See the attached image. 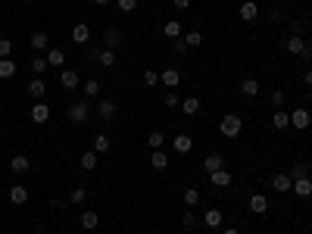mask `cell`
I'll list each match as a JSON object with an SVG mask.
<instances>
[{
  "instance_id": "836d02e7",
  "label": "cell",
  "mask_w": 312,
  "mask_h": 234,
  "mask_svg": "<svg viewBox=\"0 0 312 234\" xmlns=\"http://www.w3.org/2000/svg\"><path fill=\"white\" fill-rule=\"evenodd\" d=\"M85 97H100V82H97V78H88V82H85Z\"/></svg>"
},
{
  "instance_id": "484cf974",
  "label": "cell",
  "mask_w": 312,
  "mask_h": 234,
  "mask_svg": "<svg viewBox=\"0 0 312 234\" xmlns=\"http://www.w3.org/2000/svg\"><path fill=\"white\" fill-rule=\"evenodd\" d=\"M97 225H100V216H97L94 209H85V212H82V228H88V231H94Z\"/></svg>"
},
{
  "instance_id": "7dc6e473",
  "label": "cell",
  "mask_w": 312,
  "mask_h": 234,
  "mask_svg": "<svg viewBox=\"0 0 312 234\" xmlns=\"http://www.w3.org/2000/svg\"><path fill=\"white\" fill-rule=\"evenodd\" d=\"M172 50H175V53H184V50H187V44H184V37H175V44H172Z\"/></svg>"
},
{
  "instance_id": "44dd1931",
  "label": "cell",
  "mask_w": 312,
  "mask_h": 234,
  "mask_svg": "<svg viewBox=\"0 0 312 234\" xmlns=\"http://www.w3.org/2000/svg\"><path fill=\"white\" fill-rule=\"evenodd\" d=\"M47 47H50L47 31H34V34H31V50H47Z\"/></svg>"
},
{
  "instance_id": "f907efd6",
  "label": "cell",
  "mask_w": 312,
  "mask_h": 234,
  "mask_svg": "<svg viewBox=\"0 0 312 234\" xmlns=\"http://www.w3.org/2000/svg\"><path fill=\"white\" fill-rule=\"evenodd\" d=\"M303 85H306V88H312V69H306V75H303Z\"/></svg>"
},
{
  "instance_id": "2e32d148",
  "label": "cell",
  "mask_w": 312,
  "mask_h": 234,
  "mask_svg": "<svg viewBox=\"0 0 312 234\" xmlns=\"http://www.w3.org/2000/svg\"><path fill=\"white\" fill-rule=\"evenodd\" d=\"M203 169L212 175V172H219V169H225V156L222 153H209L206 160H203Z\"/></svg>"
},
{
  "instance_id": "5bb4252c",
  "label": "cell",
  "mask_w": 312,
  "mask_h": 234,
  "mask_svg": "<svg viewBox=\"0 0 312 234\" xmlns=\"http://www.w3.org/2000/svg\"><path fill=\"white\" fill-rule=\"evenodd\" d=\"M7 197H10V203L22 206V203H28V187H25V184H13V187H10V193H7Z\"/></svg>"
},
{
  "instance_id": "681fc988",
  "label": "cell",
  "mask_w": 312,
  "mask_h": 234,
  "mask_svg": "<svg viewBox=\"0 0 312 234\" xmlns=\"http://www.w3.org/2000/svg\"><path fill=\"white\" fill-rule=\"evenodd\" d=\"M172 4H175V10H187V7H190V0H172Z\"/></svg>"
},
{
  "instance_id": "83f0119b",
  "label": "cell",
  "mask_w": 312,
  "mask_h": 234,
  "mask_svg": "<svg viewBox=\"0 0 312 234\" xmlns=\"http://www.w3.org/2000/svg\"><path fill=\"white\" fill-rule=\"evenodd\" d=\"M91 144H94V153H97V156H100V153H109V147H112V141H109L106 134H97Z\"/></svg>"
},
{
  "instance_id": "7402d4cb",
  "label": "cell",
  "mask_w": 312,
  "mask_h": 234,
  "mask_svg": "<svg viewBox=\"0 0 312 234\" xmlns=\"http://www.w3.org/2000/svg\"><path fill=\"white\" fill-rule=\"evenodd\" d=\"M63 63H66V50H60V47H50V50H47V66L60 69Z\"/></svg>"
},
{
  "instance_id": "8fae6325",
  "label": "cell",
  "mask_w": 312,
  "mask_h": 234,
  "mask_svg": "<svg viewBox=\"0 0 312 234\" xmlns=\"http://www.w3.org/2000/svg\"><path fill=\"white\" fill-rule=\"evenodd\" d=\"M72 41H75V44H88V41H91V28H88V22L72 25Z\"/></svg>"
},
{
  "instance_id": "d590c367",
  "label": "cell",
  "mask_w": 312,
  "mask_h": 234,
  "mask_svg": "<svg viewBox=\"0 0 312 234\" xmlns=\"http://www.w3.org/2000/svg\"><path fill=\"white\" fill-rule=\"evenodd\" d=\"M284 97H287V94L278 88V91H271V94H268V103L275 106V109H284Z\"/></svg>"
},
{
  "instance_id": "1f68e13d",
  "label": "cell",
  "mask_w": 312,
  "mask_h": 234,
  "mask_svg": "<svg viewBox=\"0 0 312 234\" xmlns=\"http://www.w3.org/2000/svg\"><path fill=\"white\" fill-rule=\"evenodd\" d=\"M206 228H222V212L219 209H206Z\"/></svg>"
},
{
  "instance_id": "ffe728a7",
  "label": "cell",
  "mask_w": 312,
  "mask_h": 234,
  "mask_svg": "<svg viewBox=\"0 0 312 234\" xmlns=\"http://www.w3.org/2000/svg\"><path fill=\"white\" fill-rule=\"evenodd\" d=\"M28 94H31V100H41L47 94V85L41 82V78H31V82H28Z\"/></svg>"
},
{
  "instance_id": "52a82bcc",
  "label": "cell",
  "mask_w": 312,
  "mask_h": 234,
  "mask_svg": "<svg viewBox=\"0 0 312 234\" xmlns=\"http://www.w3.org/2000/svg\"><path fill=\"white\" fill-rule=\"evenodd\" d=\"M78 82H82V75H78L75 69H63V72H60V85H63L66 91H75Z\"/></svg>"
},
{
  "instance_id": "9f6ffc18",
  "label": "cell",
  "mask_w": 312,
  "mask_h": 234,
  "mask_svg": "<svg viewBox=\"0 0 312 234\" xmlns=\"http://www.w3.org/2000/svg\"><path fill=\"white\" fill-rule=\"evenodd\" d=\"M178 234H181V231H178Z\"/></svg>"
},
{
  "instance_id": "60d3db41",
  "label": "cell",
  "mask_w": 312,
  "mask_h": 234,
  "mask_svg": "<svg viewBox=\"0 0 312 234\" xmlns=\"http://www.w3.org/2000/svg\"><path fill=\"white\" fill-rule=\"evenodd\" d=\"M10 53H13V41L10 37H0V60H10Z\"/></svg>"
},
{
  "instance_id": "7c38bea8",
  "label": "cell",
  "mask_w": 312,
  "mask_h": 234,
  "mask_svg": "<svg viewBox=\"0 0 312 234\" xmlns=\"http://www.w3.org/2000/svg\"><path fill=\"white\" fill-rule=\"evenodd\" d=\"M47 119H50V106H47V103H34V106H31V122H34V125H44Z\"/></svg>"
},
{
  "instance_id": "cb8c5ba5",
  "label": "cell",
  "mask_w": 312,
  "mask_h": 234,
  "mask_svg": "<svg viewBox=\"0 0 312 234\" xmlns=\"http://www.w3.org/2000/svg\"><path fill=\"white\" fill-rule=\"evenodd\" d=\"M181 112H184V115H197V112H200V100H197V97H184V100H181Z\"/></svg>"
},
{
  "instance_id": "7bdbcfd3",
  "label": "cell",
  "mask_w": 312,
  "mask_h": 234,
  "mask_svg": "<svg viewBox=\"0 0 312 234\" xmlns=\"http://www.w3.org/2000/svg\"><path fill=\"white\" fill-rule=\"evenodd\" d=\"M181 225H184V228H197V216H193V212L187 209V212L181 216Z\"/></svg>"
},
{
  "instance_id": "277c9868",
  "label": "cell",
  "mask_w": 312,
  "mask_h": 234,
  "mask_svg": "<svg viewBox=\"0 0 312 234\" xmlns=\"http://www.w3.org/2000/svg\"><path fill=\"white\" fill-rule=\"evenodd\" d=\"M10 172L13 175H28L31 172V160H28V156H22V153H16L13 160H10Z\"/></svg>"
},
{
  "instance_id": "f1b7e54d",
  "label": "cell",
  "mask_w": 312,
  "mask_h": 234,
  "mask_svg": "<svg viewBox=\"0 0 312 234\" xmlns=\"http://www.w3.org/2000/svg\"><path fill=\"white\" fill-rule=\"evenodd\" d=\"M163 34H166V37H172V41H175V37H181V22H178V19H169V22H166V28H163Z\"/></svg>"
},
{
  "instance_id": "30bf717a",
  "label": "cell",
  "mask_w": 312,
  "mask_h": 234,
  "mask_svg": "<svg viewBox=\"0 0 312 234\" xmlns=\"http://www.w3.org/2000/svg\"><path fill=\"white\" fill-rule=\"evenodd\" d=\"M271 187H275L278 193H287V190H294V178L287 172H278L275 178H271Z\"/></svg>"
},
{
  "instance_id": "9a60e30c",
  "label": "cell",
  "mask_w": 312,
  "mask_h": 234,
  "mask_svg": "<svg viewBox=\"0 0 312 234\" xmlns=\"http://www.w3.org/2000/svg\"><path fill=\"white\" fill-rule=\"evenodd\" d=\"M290 193H297V197H312V178L306 175V178H294V190Z\"/></svg>"
},
{
  "instance_id": "ab89813d",
  "label": "cell",
  "mask_w": 312,
  "mask_h": 234,
  "mask_svg": "<svg viewBox=\"0 0 312 234\" xmlns=\"http://www.w3.org/2000/svg\"><path fill=\"white\" fill-rule=\"evenodd\" d=\"M88 200V190L85 187H75L72 193H69V203H85Z\"/></svg>"
},
{
  "instance_id": "9c48e42d",
  "label": "cell",
  "mask_w": 312,
  "mask_h": 234,
  "mask_svg": "<svg viewBox=\"0 0 312 234\" xmlns=\"http://www.w3.org/2000/svg\"><path fill=\"white\" fill-rule=\"evenodd\" d=\"M172 150L181 153V156L190 153V150H193V138H190V134H175V138H172Z\"/></svg>"
},
{
  "instance_id": "e0dca14e",
  "label": "cell",
  "mask_w": 312,
  "mask_h": 234,
  "mask_svg": "<svg viewBox=\"0 0 312 234\" xmlns=\"http://www.w3.org/2000/svg\"><path fill=\"white\" fill-rule=\"evenodd\" d=\"M103 44H106V50H115L122 44V31L119 28H106V34H103Z\"/></svg>"
},
{
  "instance_id": "4dcf8cb0",
  "label": "cell",
  "mask_w": 312,
  "mask_h": 234,
  "mask_svg": "<svg viewBox=\"0 0 312 234\" xmlns=\"http://www.w3.org/2000/svg\"><path fill=\"white\" fill-rule=\"evenodd\" d=\"M147 144H150V150H163V144H166L163 131H150V134H147Z\"/></svg>"
},
{
  "instance_id": "c3c4849f",
  "label": "cell",
  "mask_w": 312,
  "mask_h": 234,
  "mask_svg": "<svg viewBox=\"0 0 312 234\" xmlns=\"http://www.w3.org/2000/svg\"><path fill=\"white\" fill-rule=\"evenodd\" d=\"M50 206H53V209H66V206H69V197H56Z\"/></svg>"
},
{
  "instance_id": "603a6c76",
  "label": "cell",
  "mask_w": 312,
  "mask_h": 234,
  "mask_svg": "<svg viewBox=\"0 0 312 234\" xmlns=\"http://www.w3.org/2000/svg\"><path fill=\"white\" fill-rule=\"evenodd\" d=\"M209 178H212V187H231V172H228V169H219V172H212Z\"/></svg>"
},
{
  "instance_id": "ee69618b",
  "label": "cell",
  "mask_w": 312,
  "mask_h": 234,
  "mask_svg": "<svg viewBox=\"0 0 312 234\" xmlns=\"http://www.w3.org/2000/svg\"><path fill=\"white\" fill-rule=\"evenodd\" d=\"M290 37H303V22H300V19L290 22Z\"/></svg>"
},
{
  "instance_id": "8992f818",
  "label": "cell",
  "mask_w": 312,
  "mask_h": 234,
  "mask_svg": "<svg viewBox=\"0 0 312 234\" xmlns=\"http://www.w3.org/2000/svg\"><path fill=\"white\" fill-rule=\"evenodd\" d=\"M115 112H119V106H115V100H100L97 103V115H100V119H106V122H112L115 119Z\"/></svg>"
},
{
  "instance_id": "4fadbf2b",
  "label": "cell",
  "mask_w": 312,
  "mask_h": 234,
  "mask_svg": "<svg viewBox=\"0 0 312 234\" xmlns=\"http://www.w3.org/2000/svg\"><path fill=\"white\" fill-rule=\"evenodd\" d=\"M150 166H153L156 172H166V169H169V153H166V150H153V153H150Z\"/></svg>"
},
{
  "instance_id": "816d5d0a",
  "label": "cell",
  "mask_w": 312,
  "mask_h": 234,
  "mask_svg": "<svg viewBox=\"0 0 312 234\" xmlns=\"http://www.w3.org/2000/svg\"><path fill=\"white\" fill-rule=\"evenodd\" d=\"M222 234H241V231H238V228H225Z\"/></svg>"
},
{
  "instance_id": "f5cc1de1",
  "label": "cell",
  "mask_w": 312,
  "mask_h": 234,
  "mask_svg": "<svg viewBox=\"0 0 312 234\" xmlns=\"http://www.w3.org/2000/svg\"><path fill=\"white\" fill-rule=\"evenodd\" d=\"M94 4H97V7H106V4H109V0H94Z\"/></svg>"
},
{
  "instance_id": "f546056e",
  "label": "cell",
  "mask_w": 312,
  "mask_h": 234,
  "mask_svg": "<svg viewBox=\"0 0 312 234\" xmlns=\"http://www.w3.org/2000/svg\"><path fill=\"white\" fill-rule=\"evenodd\" d=\"M97 63H100L103 69H112V66H115V50H106V47H103L100 56H97Z\"/></svg>"
},
{
  "instance_id": "f35d334b",
  "label": "cell",
  "mask_w": 312,
  "mask_h": 234,
  "mask_svg": "<svg viewBox=\"0 0 312 234\" xmlns=\"http://www.w3.org/2000/svg\"><path fill=\"white\" fill-rule=\"evenodd\" d=\"M31 72H34V75L47 72V56H34V60H31Z\"/></svg>"
},
{
  "instance_id": "6da1fadb",
  "label": "cell",
  "mask_w": 312,
  "mask_h": 234,
  "mask_svg": "<svg viewBox=\"0 0 312 234\" xmlns=\"http://www.w3.org/2000/svg\"><path fill=\"white\" fill-rule=\"evenodd\" d=\"M219 131L225 134V138H241V131H244V119L241 115H234V112H228V115H222V122H219Z\"/></svg>"
},
{
  "instance_id": "d6986e66",
  "label": "cell",
  "mask_w": 312,
  "mask_h": 234,
  "mask_svg": "<svg viewBox=\"0 0 312 234\" xmlns=\"http://www.w3.org/2000/svg\"><path fill=\"white\" fill-rule=\"evenodd\" d=\"M241 19H244V22H256V19H259V7L253 4V0L241 4Z\"/></svg>"
},
{
  "instance_id": "74e56055",
  "label": "cell",
  "mask_w": 312,
  "mask_h": 234,
  "mask_svg": "<svg viewBox=\"0 0 312 234\" xmlns=\"http://www.w3.org/2000/svg\"><path fill=\"white\" fill-rule=\"evenodd\" d=\"M156 82H160V72H156V69H144V85L156 88Z\"/></svg>"
},
{
  "instance_id": "5b68a950",
  "label": "cell",
  "mask_w": 312,
  "mask_h": 234,
  "mask_svg": "<svg viewBox=\"0 0 312 234\" xmlns=\"http://www.w3.org/2000/svg\"><path fill=\"white\" fill-rule=\"evenodd\" d=\"M250 212L253 216H265L268 212V197H265V193H250Z\"/></svg>"
},
{
  "instance_id": "e575fe53",
  "label": "cell",
  "mask_w": 312,
  "mask_h": 234,
  "mask_svg": "<svg viewBox=\"0 0 312 234\" xmlns=\"http://www.w3.org/2000/svg\"><path fill=\"white\" fill-rule=\"evenodd\" d=\"M184 44H187V50H190V47H200V44H203V34H200V31H187V34H184Z\"/></svg>"
},
{
  "instance_id": "ac0fdd59",
  "label": "cell",
  "mask_w": 312,
  "mask_h": 234,
  "mask_svg": "<svg viewBox=\"0 0 312 234\" xmlns=\"http://www.w3.org/2000/svg\"><path fill=\"white\" fill-rule=\"evenodd\" d=\"M271 128H278V131L290 128V112H284V109H275V115H271Z\"/></svg>"
},
{
  "instance_id": "3957f363",
  "label": "cell",
  "mask_w": 312,
  "mask_h": 234,
  "mask_svg": "<svg viewBox=\"0 0 312 234\" xmlns=\"http://www.w3.org/2000/svg\"><path fill=\"white\" fill-rule=\"evenodd\" d=\"M309 125H312V115H309V109H294V112H290V128L306 131Z\"/></svg>"
},
{
  "instance_id": "d6a6232c",
  "label": "cell",
  "mask_w": 312,
  "mask_h": 234,
  "mask_svg": "<svg viewBox=\"0 0 312 234\" xmlns=\"http://www.w3.org/2000/svg\"><path fill=\"white\" fill-rule=\"evenodd\" d=\"M19 69H16V63L13 60H0V78H13Z\"/></svg>"
},
{
  "instance_id": "ba28073f",
  "label": "cell",
  "mask_w": 312,
  "mask_h": 234,
  "mask_svg": "<svg viewBox=\"0 0 312 234\" xmlns=\"http://www.w3.org/2000/svg\"><path fill=\"white\" fill-rule=\"evenodd\" d=\"M160 82H163L169 91H175V88L181 85V72H178V69H163V72H160Z\"/></svg>"
},
{
  "instance_id": "db71d44e",
  "label": "cell",
  "mask_w": 312,
  "mask_h": 234,
  "mask_svg": "<svg viewBox=\"0 0 312 234\" xmlns=\"http://www.w3.org/2000/svg\"><path fill=\"white\" fill-rule=\"evenodd\" d=\"M34 234H47V228H34Z\"/></svg>"
},
{
  "instance_id": "f6af8a7d",
  "label": "cell",
  "mask_w": 312,
  "mask_h": 234,
  "mask_svg": "<svg viewBox=\"0 0 312 234\" xmlns=\"http://www.w3.org/2000/svg\"><path fill=\"white\" fill-rule=\"evenodd\" d=\"M163 103H166V106H178V103H181V97H178L175 91H169V94L163 97Z\"/></svg>"
},
{
  "instance_id": "7a4b0ae2",
  "label": "cell",
  "mask_w": 312,
  "mask_h": 234,
  "mask_svg": "<svg viewBox=\"0 0 312 234\" xmlns=\"http://www.w3.org/2000/svg\"><path fill=\"white\" fill-rule=\"evenodd\" d=\"M88 115H91V109H88V103H82V100H75V103L69 106V122H72V125H85Z\"/></svg>"
},
{
  "instance_id": "4316f807",
  "label": "cell",
  "mask_w": 312,
  "mask_h": 234,
  "mask_svg": "<svg viewBox=\"0 0 312 234\" xmlns=\"http://www.w3.org/2000/svg\"><path fill=\"white\" fill-rule=\"evenodd\" d=\"M241 94L244 97H256L259 94V82H256V78H244V82H241Z\"/></svg>"
},
{
  "instance_id": "11a10c76",
  "label": "cell",
  "mask_w": 312,
  "mask_h": 234,
  "mask_svg": "<svg viewBox=\"0 0 312 234\" xmlns=\"http://www.w3.org/2000/svg\"><path fill=\"white\" fill-rule=\"evenodd\" d=\"M150 234H163V231H150Z\"/></svg>"
},
{
  "instance_id": "d4e9b609",
  "label": "cell",
  "mask_w": 312,
  "mask_h": 234,
  "mask_svg": "<svg viewBox=\"0 0 312 234\" xmlns=\"http://www.w3.org/2000/svg\"><path fill=\"white\" fill-rule=\"evenodd\" d=\"M78 163H82V169H85V172H94V169H97V153H94V150H85Z\"/></svg>"
},
{
  "instance_id": "bcb514c9",
  "label": "cell",
  "mask_w": 312,
  "mask_h": 234,
  "mask_svg": "<svg viewBox=\"0 0 312 234\" xmlns=\"http://www.w3.org/2000/svg\"><path fill=\"white\" fill-rule=\"evenodd\" d=\"M290 178H306V166H303V163H297V166L290 169Z\"/></svg>"
},
{
  "instance_id": "b9f144b4",
  "label": "cell",
  "mask_w": 312,
  "mask_h": 234,
  "mask_svg": "<svg viewBox=\"0 0 312 234\" xmlns=\"http://www.w3.org/2000/svg\"><path fill=\"white\" fill-rule=\"evenodd\" d=\"M115 4H119L122 13H134L138 10V0H115Z\"/></svg>"
},
{
  "instance_id": "8d00e7d4",
  "label": "cell",
  "mask_w": 312,
  "mask_h": 234,
  "mask_svg": "<svg viewBox=\"0 0 312 234\" xmlns=\"http://www.w3.org/2000/svg\"><path fill=\"white\" fill-rule=\"evenodd\" d=\"M181 197H184V203H187V206H197V203H200V190H193V187H187V190L181 193Z\"/></svg>"
}]
</instances>
